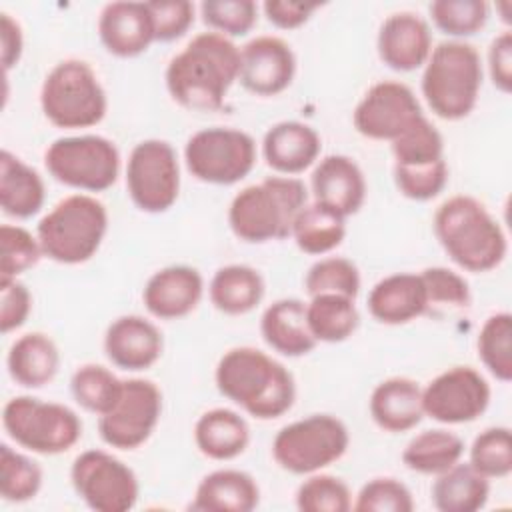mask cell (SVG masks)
<instances>
[{
	"instance_id": "6da1fadb",
	"label": "cell",
	"mask_w": 512,
	"mask_h": 512,
	"mask_svg": "<svg viewBox=\"0 0 512 512\" xmlns=\"http://www.w3.org/2000/svg\"><path fill=\"white\" fill-rule=\"evenodd\" d=\"M240 48L218 32L196 34L166 66V88L174 102L188 110L222 108L230 86L238 80Z\"/></svg>"
},
{
	"instance_id": "7a4b0ae2",
	"label": "cell",
	"mask_w": 512,
	"mask_h": 512,
	"mask_svg": "<svg viewBox=\"0 0 512 512\" xmlns=\"http://www.w3.org/2000/svg\"><path fill=\"white\" fill-rule=\"evenodd\" d=\"M214 382L224 398L258 420L280 418L296 398L290 370L252 346H236L224 352L216 364Z\"/></svg>"
},
{
	"instance_id": "3957f363",
	"label": "cell",
	"mask_w": 512,
	"mask_h": 512,
	"mask_svg": "<svg viewBox=\"0 0 512 512\" xmlns=\"http://www.w3.org/2000/svg\"><path fill=\"white\" fill-rule=\"evenodd\" d=\"M434 234L450 260L468 272H488L502 264L508 240L500 222L474 196L456 194L434 214Z\"/></svg>"
},
{
	"instance_id": "277c9868",
	"label": "cell",
	"mask_w": 512,
	"mask_h": 512,
	"mask_svg": "<svg viewBox=\"0 0 512 512\" xmlns=\"http://www.w3.org/2000/svg\"><path fill=\"white\" fill-rule=\"evenodd\" d=\"M308 204V190L296 176H268L242 188L228 206V224L236 238L262 244L290 236L294 218Z\"/></svg>"
},
{
	"instance_id": "5b68a950",
	"label": "cell",
	"mask_w": 512,
	"mask_h": 512,
	"mask_svg": "<svg viewBox=\"0 0 512 512\" xmlns=\"http://www.w3.org/2000/svg\"><path fill=\"white\" fill-rule=\"evenodd\" d=\"M482 76V58L472 44L444 40L432 48L424 64L422 96L438 118L456 122L476 108Z\"/></svg>"
},
{
	"instance_id": "8992f818",
	"label": "cell",
	"mask_w": 512,
	"mask_h": 512,
	"mask_svg": "<svg viewBox=\"0 0 512 512\" xmlns=\"http://www.w3.org/2000/svg\"><path fill=\"white\" fill-rule=\"evenodd\" d=\"M108 230L106 206L90 194L62 198L36 226L44 256L58 264H82L90 260Z\"/></svg>"
},
{
	"instance_id": "52a82bcc",
	"label": "cell",
	"mask_w": 512,
	"mask_h": 512,
	"mask_svg": "<svg viewBox=\"0 0 512 512\" xmlns=\"http://www.w3.org/2000/svg\"><path fill=\"white\" fill-rule=\"evenodd\" d=\"M40 106L50 124L76 130L98 124L106 114L108 100L92 66L68 58L46 74L40 88Z\"/></svg>"
},
{
	"instance_id": "ba28073f",
	"label": "cell",
	"mask_w": 512,
	"mask_h": 512,
	"mask_svg": "<svg viewBox=\"0 0 512 512\" xmlns=\"http://www.w3.org/2000/svg\"><path fill=\"white\" fill-rule=\"evenodd\" d=\"M2 426L12 442L42 456L68 452L82 436V420L72 408L34 396L10 398L2 410Z\"/></svg>"
},
{
	"instance_id": "9c48e42d",
	"label": "cell",
	"mask_w": 512,
	"mask_h": 512,
	"mask_svg": "<svg viewBox=\"0 0 512 512\" xmlns=\"http://www.w3.org/2000/svg\"><path fill=\"white\" fill-rule=\"evenodd\" d=\"M350 446L346 424L332 414H310L282 426L272 440L274 462L298 476H308L338 462Z\"/></svg>"
},
{
	"instance_id": "30bf717a",
	"label": "cell",
	"mask_w": 512,
	"mask_h": 512,
	"mask_svg": "<svg viewBox=\"0 0 512 512\" xmlns=\"http://www.w3.org/2000/svg\"><path fill=\"white\" fill-rule=\"evenodd\" d=\"M48 174L76 190L104 192L120 174V152L116 144L98 134L56 138L44 152Z\"/></svg>"
},
{
	"instance_id": "8fae6325",
	"label": "cell",
	"mask_w": 512,
	"mask_h": 512,
	"mask_svg": "<svg viewBox=\"0 0 512 512\" xmlns=\"http://www.w3.org/2000/svg\"><path fill=\"white\" fill-rule=\"evenodd\" d=\"M184 162L196 180L230 186L252 172L256 164V142L248 132L238 128H202L188 138Z\"/></svg>"
},
{
	"instance_id": "7c38bea8",
	"label": "cell",
	"mask_w": 512,
	"mask_h": 512,
	"mask_svg": "<svg viewBox=\"0 0 512 512\" xmlns=\"http://www.w3.org/2000/svg\"><path fill=\"white\" fill-rule=\"evenodd\" d=\"M70 482L78 498L96 512L132 510L140 496L134 470L100 448L84 450L74 458Z\"/></svg>"
},
{
	"instance_id": "4fadbf2b",
	"label": "cell",
	"mask_w": 512,
	"mask_h": 512,
	"mask_svg": "<svg viewBox=\"0 0 512 512\" xmlns=\"http://www.w3.org/2000/svg\"><path fill=\"white\" fill-rule=\"evenodd\" d=\"M126 190L142 212L160 214L172 208L180 194V164L170 142L148 138L132 148L126 164Z\"/></svg>"
},
{
	"instance_id": "5bb4252c",
	"label": "cell",
	"mask_w": 512,
	"mask_h": 512,
	"mask_svg": "<svg viewBox=\"0 0 512 512\" xmlns=\"http://www.w3.org/2000/svg\"><path fill=\"white\" fill-rule=\"evenodd\" d=\"M160 414V388L146 378H128L116 404L98 416V434L110 448L134 450L152 436Z\"/></svg>"
},
{
	"instance_id": "9a60e30c",
	"label": "cell",
	"mask_w": 512,
	"mask_h": 512,
	"mask_svg": "<svg viewBox=\"0 0 512 512\" xmlns=\"http://www.w3.org/2000/svg\"><path fill=\"white\" fill-rule=\"evenodd\" d=\"M490 404V384L472 366H452L422 388L424 416L440 424H468Z\"/></svg>"
},
{
	"instance_id": "2e32d148",
	"label": "cell",
	"mask_w": 512,
	"mask_h": 512,
	"mask_svg": "<svg viewBox=\"0 0 512 512\" xmlns=\"http://www.w3.org/2000/svg\"><path fill=\"white\" fill-rule=\"evenodd\" d=\"M420 116L424 112L410 86L396 80H382L372 84L356 104L352 124L364 138L392 142Z\"/></svg>"
},
{
	"instance_id": "e0dca14e",
	"label": "cell",
	"mask_w": 512,
	"mask_h": 512,
	"mask_svg": "<svg viewBox=\"0 0 512 512\" xmlns=\"http://www.w3.org/2000/svg\"><path fill=\"white\" fill-rule=\"evenodd\" d=\"M296 74V56L278 36H256L240 48L238 82L256 96L284 92Z\"/></svg>"
},
{
	"instance_id": "ac0fdd59",
	"label": "cell",
	"mask_w": 512,
	"mask_h": 512,
	"mask_svg": "<svg viewBox=\"0 0 512 512\" xmlns=\"http://www.w3.org/2000/svg\"><path fill=\"white\" fill-rule=\"evenodd\" d=\"M204 294L202 274L188 264L156 270L142 290L146 310L158 320H178L196 310Z\"/></svg>"
},
{
	"instance_id": "d6986e66",
	"label": "cell",
	"mask_w": 512,
	"mask_h": 512,
	"mask_svg": "<svg viewBox=\"0 0 512 512\" xmlns=\"http://www.w3.org/2000/svg\"><path fill=\"white\" fill-rule=\"evenodd\" d=\"M164 350L162 332L154 322L138 314H126L106 328L104 352L122 370L140 372L154 366Z\"/></svg>"
},
{
	"instance_id": "ffe728a7",
	"label": "cell",
	"mask_w": 512,
	"mask_h": 512,
	"mask_svg": "<svg viewBox=\"0 0 512 512\" xmlns=\"http://www.w3.org/2000/svg\"><path fill=\"white\" fill-rule=\"evenodd\" d=\"M310 188L314 202L342 218L356 214L366 200V178L360 166L344 154L324 156L310 176Z\"/></svg>"
},
{
	"instance_id": "44dd1931",
	"label": "cell",
	"mask_w": 512,
	"mask_h": 512,
	"mask_svg": "<svg viewBox=\"0 0 512 512\" xmlns=\"http://www.w3.org/2000/svg\"><path fill=\"white\" fill-rule=\"evenodd\" d=\"M376 48L388 68L412 72L426 64L432 52V32L418 14L394 12L380 24Z\"/></svg>"
},
{
	"instance_id": "7402d4cb",
	"label": "cell",
	"mask_w": 512,
	"mask_h": 512,
	"mask_svg": "<svg viewBox=\"0 0 512 512\" xmlns=\"http://www.w3.org/2000/svg\"><path fill=\"white\" fill-rule=\"evenodd\" d=\"M102 46L118 58H134L156 42L148 2H110L98 16Z\"/></svg>"
},
{
	"instance_id": "603a6c76",
	"label": "cell",
	"mask_w": 512,
	"mask_h": 512,
	"mask_svg": "<svg viewBox=\"0 0 512 512\" xmlns=\"http://www.w3.org/2000/svg\"><path fill=\"white\" fill-rule=\"evenodd\" d=\"M322 140L318 132L298 120H282L270 126L262 138L266 164L282 176H296L310 168L320 156Z\"/></svg>"
},
{
	"instance_id": "cb8c5ba5",
	"label": "cell",
	"mask_w": 512,
	"mask_h": 512,
	"mask_svg": "<svg viewBox=\"0 0 512 512\" xmlns=\"http://www.w3.org/2000/svg\"><path fill=\"white\" fill-rule=\"evenodd\" d=\"M430 308L420 274L396 272L378 280L368 294V312L388 326L408 324Z\"/></svg>"
},
{
	"instance_id": "d4e9b609",
	"label": "cell",
	"mask_w": 512,
	"mask_h": 512,
	"mask_svg": "<svg viewBox=\"0 0 512 512\" xmlns=\"http://www.w3.org/2000/svg\"><path fill=\"white\" fill-rule=\"evenodd\" d=\"M368 408L378 428L392 434L408 432L424 418L422 388L406 376L386 378L372 390Z\"/></svg>"
},
{
	"instance_id": "484cf974",
	"label": "cell",
	"mask_w": 512,
	"mask_h": 512,
	"mask_svg": "<svg viewBox=\"0 0 512 512\" xmlns=\"http://www.w3.org/2000/svg\"><path fill=\"white\" fill-rule=\"evenodd\" d=\"M260 334L278 354L288 358L306 356L316 348L306 320V302L300 298H280L266 306L260 316Z\"/></svg>"
},
{
	"instance_id": "4316f807",
	"label": "cell",
	"mask_w": 512,
	"mask_h": 512,
	"mask_svg": "<svg viewBox=\"0 0 512 512\" xmlns=\"http://www.w3.org/2000/svg\"><path fill=\"white\" fill-rule=\"evenodd\" d=\"M260 502L256 480L236 468H220L206 474L190 502L198 512H250Z\"/></svg>"
},
{
	"instance_id": "83f0119b",
	"label": "cell",
	"mask_w": 512,
	"mask_h": 512,
	"mask_svg": "<svg viewBox=\"0 0 512 512\" xmlns=\"http://www.w3.org/2000/svg\"><path fill=\"white\" fill-rule=\"evenodd\" d=\"M6 366L16 384L24 388H42L58 374L60 352L48 334L28 332L12 342Z\"/></svg>"
},
{
	"instance_id": "f1b7e54d",
	"label": "cell",
	"mask_w": 512,
	"mask_h": 512,
	"mask_svg": "<svg viewBox=\"0 0 512 512\" xmlns=\"http://www.w3.org/2000/svg\"><path fill=\"white\" fill-rule=\"evenodd\" d=\"M194 442L200 454L210 460H232L250 444V426L236 410H206L194 424Z\"/></svg>"
},
{
	"instance_id": "f546056e",
	"label": "cell",
	"mask_w": 512,
	"mask_h": 512,
	"mask_svg": "<svg viewBox=\"0 0 512 512\" xmlns=\"http://www.w3.org/2000/svg\"><path fill=\"white\" fill-rule=\"evenodd\" d=\"M44 182L40 174L8 150L0 154V206L16 220L32 218L44 206Z\"/></svg>"
},
{
	"instance_id": "4dcf8cb0",
	"label": "cell",
	"mask_w": 512,
	"mask_h": 512,
	"mask_svg": "<svg viewBox=\"0 0 512 512\" xmlns=\"http://www.w3.org/2000/svg\"><path fill=\"white\" fill-rule=\"evenodd\" d=\"M430 496L440 512H476L488 502L490 480L470 462H456L436 476Z\"/></svg>"
},
{
	"instance_id": "1f68e13d",
	"label": "cell",
	"mask_w": 512,
	"mask_h": 512,
	"mask_svg": "<svg viewBox=\"0 0 512 512\" xmlns=\"http://www.w3.org/2000/svg\"><path fill=\"white\" fill-rule=\"evenodd\" d=\"M264 278L248 264H228L214 272L208 296L212 306L228 316L252 312L264 298Z\"/></svg>"
},
{
	"instance_id": "d6a6232c",
	"label": "cell",
	"mask_w": 512,
	"mask_h": 512,
	"mask_svg": "<svg viewBox=\"0 0 512 512\" xmlns=\"http://www.w3.org/2000/svg\"><path fill=\"white\" fill-rule=\"evenodd\" d=\"M464 454V440L444 428H432L416 434L402 450V462L408 470L438 476Z\"/></svg>"
},
{
	"instance_id": "836d02e7",
	"label": "cell",
	"mask_w": 512,
	"mask_h": 512,
	"mask_svg": "<svg viewBox=\"0 0 512 512\" xmlns=\"http://www.w3.org/2000/svg\"><path fill=\"white\" fill-rule=\"evenodd\" d=\"M306 320L316 342L336 344L348 340L358 324L360 314L354 298L342 294H316L306 304Z\"/></svg>"
},
{
	"instance_id": "e575fe53",
	"label": "cell",
	"mask_w": 512,
	"mask_h": 512,
	"mask_svg": "<svg viewBox=\"0 0 512 512\" xmlns=\"http://www.w3.org/2000/svg\"><path fill=\"white\" fill-rule=\"evenodd\" d=\"M290 236L304 254L322 256L342 244L346 236V218L318 202H310L294 218Z\"/></svg>"
},
{
	"instance_id": "d590c367",
	"label": "cell",
	"mask_w": 512,
	"mask_h": 512,
	"mask_svg": "<svg viewBox=\"0 0 512 512\" xmlns=\"http://www.w3.org/2000/svg\"><path fill=\"white\" fill-rule=\"evenodd\" d=\"M124 380L102 364H82L70 378V392L86 412L106 414L118 400Z\"/></svg>"
},
{
	"instance_id": "8d00e7d4",
	"label": "cell",
	"mask_w": 512,
	"mask_h": 512,
	"mask_svg": "<svg viewBox=\"0 0 512 512\" xmlns=\"http://www.w3.org/2000/svg\"><path fill=\"white\" fill-rule=\"evenodd\" d=\"M478 358L500 382L512 380V314L496 312L488 316L476 340Z\"/></svg>"
},
{
	"instance_id": "74e56055",
	"label": "cell",
	"mask_w": 512,
	"mask_h": 512,
	"mask_svg": "<svg viewBox=\"0 0 512 512\" xmlns=\"http://www.w3.org/2000/svg\"><path fill=\"white\" fill-rule=\"evenodd\" d=\"M42 488V468L30 456L0 446V496L12 504H24L36 498Z\"/></svg>"
},
{
	"instance_id": "f35d334b",
	"label": "cell",
	"mask_w": 512,
	"mask_h": 512,
	"mask_svg": "<svg viewBox=\"0 0 512 512\" xmlns=\"http://www.w3.org/2000/svg\"><path fill=\"white\" fill-rule=\"evenodd\" d=\"M304 288L308 296L342 294L356 300L360 292L358 266L342 256L320 258L308 268L304 276Z\"/></svg>"
},
{
	"instance_id": "ab89813d",
	"label": "cell",
	"mask_w": 512,
	"mask_h": 512,
	"mask_svg": "<svg viewBox=\"0 0 512 512\" xmlns=\"http://www.w3.org/2000/svg\"><path fill=\"white\" fill-rule=\"evenodd\" d=\"M488 14L490 6L484 0H434L430 4L434 26L452 36V40L480 32L488 22Z\"/></svg>"
},
{
	"instance_id": "60d3db41",
	"label": "cell",
	"mask_w": 512,
	"mask_h": 512,
	"mask_svg": "<svg viewBox=\"0 0 512 512\" xmlns=\"http://www.w3.org/2000/svg\"><path fill=\"white\" fill-rule=\"evenodd\" d=\"M296 508L302 512H348L352 510V492L342 478L314 472L298 486Z\"/></svg>"
},
{
	"instance_id": "b9f144b4",
	"label": "cell",
	"mask_w": 512,
	"mask_h": 512,
	"mask_svg": "<svg viewBox=\"0 0 512 512\" xmlns=\"http://www.w3.org/2000/svg\"><path fill=\"white\" fill-rule=\"evenodd\" d=\"M468 462L490 478H506L512 472V434L506 426H492L482 430L472 446Z\"/></svg>"
},
{
	"instance_id": "7bdbcfd3",
	"label": "cell",
	"mask_w": 512,
	"mask_h": 512,
	"mask_svg": "<svg viewBox=\"0 0 512 512\" xmlns=\"http://www.w3.org/2000/svg\"><path fill=\"white\" fill-rule=\"evenodd\" d=\"M390 146L394 164H422L444 158V138L426 116L408 126Z\"/></svg>"
},
{
	"instance_id": "ee69618b",
	"label": "cell",
	"mask_w": 512,
	"mask_h": 512,
	"mask_svg": "<svg viewBox=\"0 0 512 512\" xmlns=\"http://www.w3.org/2000/svg\"><path fill=\"white\" fill-rule=\"evenodd\" d=\"M394 182L402 196L426 202L446 188L448 164L444 158L422 164H394Z\"/></svg>"
},
{
	"instance_id": "f6af8a7d",
	"label": "cell",
	"mask_w": 512,
	"mask_h": 512,
	"mask_svg": "<svg viewBox=\"0 0 512 512\" xmlns=\"http://www.w3.org/2000/svg\"><path fill=\"white\" fill-rule=\"evenodd\" d=\"M44 256L38 236L22 226H0V278H18Z\"/></svg>"
},
{
	"instance_id": "bcb514c9",
	"label": "cell",
	"mask_w": 512,
	"mask_h": 512,
	"mask_svg": "<svg viewBox=\"0 0 512 512\" xmlns=\"http://www.w3.org/2000/svg\"><path fill=\"white\" fill-rule=\"evenodd\" d=\"M200 14L212 32L226 38L248 34L258 20V6L252 0H204Z\"/></svg>"
},
{
	"instance_id": "7dc6e473",
	"label": "cell",
	"mask_w": 512,
	"mask_h": 512,
	"mask_svg": "<svg viewBox=\"0 0 512 512\" xmlns=\"http://www.w3.org/2000/svg\"><path fill=\"white\" fill-rule=\"evenodd\" d=\"M356 512H412L414 498L408 486L392 476H380L368 480L356 500L352 502Z\"/></svg>"
},
{
	"instance_id": "c3c4849f",
	"label": "cell",
	"mask_w": 512,
	"mask_h": 512,
	"mask_svg": "<svg viewBox=\"0 0 512 512\" xmlns=\"http://www.w3.org/2000/svg\"><path fill=\"white\" fill-rule=\"evenodd\" d=\"M420 278L426 288L430 306L448 304V306L464 308L470 304V286L462 274L444 266H432L422 270Z\"/></svg>"
},
{
	"instance_id": "681fc988",
	"label": "cell",
	"mask_w": 512,
	"mask_h": 512,
	"mask_svg": "<svg viewBox=\"0 0 512 512\" xmlns=\"http://www.w3.org/2000/svg\"><path fill=\"white\" fill-rule=\"evenodd\" d=\"M156 42H172L188 32L194 24V4L188 0H154L148 2Z\"/></svg>"
},
{
	"instance_id": "f907efd6",
	"label": "cell",
	"mask_w": 512,
	"mask_h": 512,
	"mask_svg": "<svg viewBox=\"0 0 512 512\" xmlns=\"http://www.w3.org/2000/svg\"><path fill=\"white\" fill-rule=\"evenodd\" d=\"M0 330H18L30 316L32 294L18 278H0Z\"/></svg>"
},
{
	"instance_id": "816d5d0a",
	"label": "cell",
	"mask_w": 512,
	"mask_h": 512,
	"mask_svg": "<svg viewBox=\"0 0 512 512\" xmlns=\"http://www.w3.org/2000/svg\"><path fill=\"white\" fill-rule=\"evenodd\" d=\"M488 72L492 84L504 92H512V32H500L488 48Z\"/></svg>"
},
{
	"instance_id": "f5cc1de1",
	"label": "cell",
	"mask_w": 512,
	"mask_h": 512,
	"mask_svg": "<svg viewBox=\"0 0 512 512\" xmlns=\"http://www.w3.org/2000/svg\"><path fill=\"white\" fill-rule=\"evenodd\" d=\"M320 8L318 2H292V0H268L262 10L270 24L282 30L300 28Z\"/></svg>"
},
{
	"instance_id": "db71d44e",
	"label": "cell",
	"mask_w": 512,
	"mask_h": 512,
	"mask_svg": "<svg viewBox=\"0 0 512 512\" xmlns=\"http://www.w3.org/2000/svg\"><path fill=\"white\" fill-rule=\"evenodd\" d=\"M0 36H2V64L4 70L8 72L10 68H14L20 62L22 56V48H24V36H22V28L20 24L10 16V14H0Z\"/></svg>"
}]
</instances>
